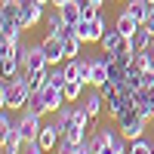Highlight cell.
Listing matches in <instances>:
<instances>
[{
	"label": "cell",
	"mask_w": 154,
	"mask_h": 154,
	"mask_svg": "<svg viewBox=\"0 0 154 154\" xmlns=\"http://www.w3.org/2000/svg\"><path fill=\"white\" fill-rule=\"evenodd\" d=\"M31 96H34V89H31L28 80H25V74H19V77H12V80H3V83H0V105H3L6 111L25 108Z\"/></svg>",
	"instance_id": "1"
},
{
	"label": "cell",
	"mask_w": 154,
	"mask_h": 154,
	"mask_svg": "<svg viewBox=\"0 0 154 154\" xmlns=\"http://www.w3.org/2000/svg\"><path fill=\"white\" fill-rule=\"evenodd\" d=\"M89 145H93V154H126V136L108 130V126H99L89 136Z\"/></svg>",
	"instance_id": "2"
},
{
	"label": "cell",
	"mask_w": 154,
	"mask_h": 154,
	"mask_svg": "<svg viewBox=\"0 0 154 154\" xmlns=\"http://www.w3.org/2000/svg\"><path fill=\"white\" fill-rule=\"evenodd\" d=\"M89 114H86V108L80 105V108H71V117L62 123V139L65 142H86V126H89Z\"/></svg>",
	"instance_id": "3"
},
{
	"label": "cell",
	"mask_w": 154,
	"mask_h": 154,
	"mask_svg": "<svg viewBox=\"0 0 154 154\" xmlns=\"http://www.w3.org/2000/svg\"><path fill=\"white\" fill-rule=\"evenodd\" d=\"M148 114L145 111H139V108H130L123 114V117L117 120L120 123V133L126 136V142H133V139H142V133H145V126H148Z\"/></svg>",
	"instance_id": "4"
},
{
	"label": "cell",
	"mask_w": 154,
	"mask_h": 154,
	"mask_svg": "<svg viewBox=\"0 0 154 154\" xmlns=\"http://www.w3.org/2000/svg\"><path fill=\"white\" fill-rule=\"evenodd\" d=\"M105 16H96V19H80L74 25V34L80 37L83 43H99L102 40V34H105Z\"/></svg>",
	"instance_id": "5"
},
{
	"label": "cell",
	"mask_w": 154,
	"mask_h": 154,
	"mask_svg": "<svg viewBox=\"0 0 154 154\" xmlns=\"http://www.w3.org/2000/svg\"><path fill=\"white\" fill-rule=\"evenodd\" d=\"M37 68H49L43 46H31V49H22V74L37 71Z\"/></svg>",
	"instance_id": "6"
},
{
	"label": "cell",
	"mask_w": 154,
	"mask_h": 154,
	"mask_svg": "<svg viewBox=\"0 0 154 154\" xmlns=\"http://www.w3.org/2000/svg\"><path fill=\"white\" fill-rule=\"evenodd\" d=\"M37 96H40L43 99V105H46V111H59L62 105H68V99H65V93H62V86H56V83H49L46 80V86L40 89V93H37Z\"/></svg>",
	"instance_id": "7"
},
{
	"label": "cell",
	"mask_w": 154,
	"mask_h": 154,
	"mask_svg": "<svg viewBox=\"0 0 154 154\" xmlns=\"http://www.w3.org/2000/svg\"><path fill=\"white\" fill-rule=\"evenodd\" d=\"M43 3L40 0H25L22 3V28H34L37 22H43Z\"/></svg>",
	"instance_id": "8"
},
{
	"label": "cell",
	"mask_w": 154,
	"mask_h": 154,
	"mask_svg": "<svg viewBox=\"0 0 154 154\" xmlns=\"http://www.w3.org/2000/svg\"><path fill=\"white\" fill-rule=\"evenodd\" d=\"M37 142H40V148L49 154L56 151V145L62 142V126L59 123H49V126H40V133H37Z\"/></svg>",
	"instance_id": "9"
},
{
	"label": "cell",
	"mask_w": 154,
	"mask_h": 154,
	"mask_svg": "<svg viewBox=\"0 0 154 154\" xmlns=\"http://www.w3.org/2000/svg\"><path fill=\"white\" fill-rule=\"evenodd\" d=\"M40 126H43V123H40V117H37V114H28V111L22 114V120H19V133H22V139H25V145L37 139Z\"/></svg>",
	"instance_id": "10"
},
{
	"label": "cell",
	"mask_w": 154,
	"mask_h": 154,
	"mask_svg": "<svg viewBox=\"0 0 154 154\" xmlns=\"http://www.w3.org/2000/svg\"><path fill=\"white\" fill-rule=\"evenodd\" d=\"M40 46H43V53H46V62H49V65H59V62L65 59V49H62V37L46 34V40H43Z\"/></svg>",
	"instance_id": "11"
},
{
	"label": "cell",
	"mask_w": 154,
	"mask_h": 154,
	"mask_svg": "<svg viewBox=\"0 0 154 154\" xmlns=\"http://www.w3.org/2000/svg\"><path fill=\"white\" fill-rule=\"evenodd\" d=\"M25 145V139L19 133V123L12 126L9 133H3V145H0V154H19V148Z\"/></svg>",
	"instance_id": "12"
},
{
	"label": "cell",
	"mask_w": 154,
	"mask_h": 154,
	"mask_svg": "<svg viewBox=\"0 0 154 154\" xmlns=\"http://www.w3.org/2000/svg\"><path fill=\"white\" fill-rule=\"evenodd\" d=\"M93 62V74H89V86H96V89H102L108 83V65H105V59H89Z\"/></svg>",
	"instance_id": "13"
},
{
	"label": "cell",
	"mask_w": 154,
	"mask_h": 154,
	"mask_svg": "<svg viewBox=\"0 0 154 154\" xmlns=\"http://www.w3.org/2000/svg\"><path fill=\"white\" fill-rule=\"evenodd\" d=\"M80 37L74 34V25H68V31H65V37H62V49H65V59H77L80 56Z\"/></svg>",
	"instance_id": "14"
},
{
	"label": "cell",
	"mask_w": 154,
	"mask_h": 154,
	"mask_svg": "<svg viewBox=\"0 0 154 154\" xmlns=\"http://www.w3.org/2000/svg\"><path fill=\"white\" fill-rule=\"evenodd\" d=\"M99 46H102V53H117V49L123 46V34H120L117 28H108L105 34H102Z\"/></svg>",
	"instance_id": "15"
},
{
	"label": "cell",
	"mask_w": 154,
	"mask_h": 154,
	"mask_svg": "<svg viewBox=\"0 0 154 154\" xmlns=\"http://www.w3.org/2000/svg\"><path fill=\"white\" fill-rule=\"evenodd\" d=\"M151 9H154V3L151 0H130V6H126V12L136 19V22H148V16H151Z\"/></svg>",
	"instance_id": "16"
},
{
	"label": "cell",
	"mask_w": 154,
	"mask_h": 154,
	"mask_svg": "<svg viewBox=\"0 0 154 154\" xmlns=\"http://www.w3.org/2000/svg\"><path fill=\"white\" fill-rule=\"evenodd\" d=\"M102 105H105V96H102V89H96L93 86V93H89L86 96V102H83V108H86V114H89V117H99V114H102Z\"/></svg>",
	"instance_id": "17"
},
{
	"label": "cell",
	"mask_w": 154,
	"mask_h": 154,
	"mask_svg": "<svg viewBox=\"0 0 154 154\" xmlns=\"http://www.w3.org/2000/svg\"><path fill=\"white\" fill-rule=\"evenodd\" d=\"M114 28H117V31H120L123 37H133V34H136L139 28H142V22H136V19L130 16V12H126V9H123V12H120V16H117V25H114Z\"/></svg>",
	"instance_id": "18"
},
{
	"label": "cell",
	"mask_w": 154,
	"mask_h": 154,
	"mask_svg": "<svg viewBox=\"0 0 154 154\" xmlns=\"http://www.w3.org/2000/svg\"><path fill=\"white\" fill-rule=\"evenodd\" d=\"M56 154H93V145H89V139L86 142H65V139H62Z\"/></svg>",
	"instance_id": "19"
},
{
	"label": "cell",
	"mask_w": 154,
	"mask_h": 154,
	"mask_svg": "<svg viewBox=\"0 0 154 154\" xmlns=\"http://www.w3.org/2000/svg\"><path fill=\"white\" fill-rule=\"evenodd\" d=\"M62 12V19H65V25H77L80 22V0H68L65 6H56Z\"/></svg>",
	"instance_id": "20"
},
{
	"label": "cell",
	"mask_w": 154,
	"mask_h": 154,
	"mask_svg": "<svg viewBox=\"0 0 154 154\" xmlns=\"http://www.w3.org/2000/svg\"><path fill=\"white\" fill-rule=\"evenodd\" d=\"M83 80H68L65 86H62V93H65V99H68V105L71 102H80V93H83Z\"/></svg>",
	"instance_id": "21"
},
{
	"label": "cell",
	"mask_w": 154,
	"mask_h": 154,
	"mask_svg": "<svg viewBox=\"0 0 154 154\" xmlns=\"http://www.w3.org/2000/svg\"><path fill=\"white\" fill-rule=\"evenodd\" d=\"M126 154H154V145L145 142V139H133L130 148H126Z\"/></svg>",
	"instance_id": "22"
},
{
	"label": "cell",
	"mask_w": 154,
	"mask_h": 154,
	"mask_svg": "<svg viewBox=\"0 0 154 154\" xmlns=\"http://www.w3.org/2000/svg\"><path fill=\"white\" fill-rule=\"evenodd\" d=\"M25 111H28V114H37V117H43V114H46V105H43V99L34 93V96L28 99V105H25Z\"/></svg>",
	"instance_id": "23"
},
{
	"label": "cell",
	"mask_w": 154,
	"mask_h": 154,
	"mask_svg": "<svg viewBox=\"0 0 154 154\" xmlns=\"http://www.w3.org/2000/svg\"><path fill=\"white\" fill-rule=\"evenodd\" d=\"M96 16H102L99 6L89 3V0H80V19H96Z\"/></svg>",
	"instance_id": "24"
},
{
	"label": "cell",
	"mask_w": 154,
	"mask_h": 154,
	"mask_svg": "<svg viewBox=\"0 0 154 154\" xmlns=\"http://www.w3.org/2000/svg\"><path fill=\"white\" fill-rule=\"evenodd\" d=\"M68 3V0H53V6H65Z\"/></svg>",
	"instance_id": "25"
},
{
	"label": "cell",
	"mask_w": 154,
	"mask_h": 154,
	"mask_svg": "<svg viewBox=\"0 0 154 154\" xmlns=\"http://www.w3.org/2000/svg\"><path fill=\"white\" fill-rule=\"evenodd\" d=\"M89 3H96V6H105V0H89Z\"/></svg>",
	"instance_id": "26"
},
{
	"label": "cell",
	"mask_w": 154,
	"mask_h": 154,
	"mask_svg": "<svg viewBox=\"0 0 154 154\" xmlns=\"http://www.w3.org/2000/svg\"><path fill=\"white\" fill-rule=\"evenodd\" d=\"M40 3H43V6H49V3H53V0H40Z\"/></svg>",
	"instance_id": "27"
},
{
	"label": "cell",
	"mask_w": 154,
	"mask_h": 154,
	"mask_svg": "<svg viewBox=\"0 0 154 154\" xmlns=\"http://www.w3.org/2000/svg\"><path fill=\"white\" fill-rule=\"evenodd\" d=\"M117 3H126V0H117Z\"/></svg>",
	"instance_id": "28"
},
{
	"label": "cell",
	"mask_w": 154,
	"mask_h": 154,
	"mask_svg": "<svg viewBox=\"0 0 154 154\" xmlns=\"http://www.w3.org/2000/svg\"><path fill=\"white\" fill-rule=\"evenodd\" d=\"M151 3H154V0H151Z\"/></svg>",
	"instance_id": "29"
}]
</instances>
